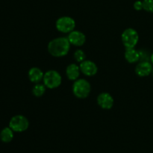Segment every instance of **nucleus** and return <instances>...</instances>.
Returning a JSON list of instances; mask_svg holds the SVG:
<instances>
[{
    "label": "nucleus",
    "mask_w": 153,
    "mask_h": 153,
    "mask_svg": "<svg viewBox=\"0 0 153 153\" xmlns=\"http://www.w3.org/2000/svg\"><path fill=\"white\" fill-rule=\"evenodd\" d=\"M70 43L67 37H59L50 40L48 43L49 53L55 58L64 57L68 54L70 49Z\"/></svg>",
    "instance_id": "nucleus-1"
},
{
    "label": "nucleus",
    "mask_w": 153,
    "mask_h": 153,
    "mask_svg": "<svg viewBox=\"0 0 153 153\" xmlns=\"http://www.w3.org/2000/svg\"><path fill=\"white\" fill-rule=\"evenodd\" d=\"M91 91V84L84 79H77L73 85V93L79 99H85Z\"/></svg>",
    "instance_id": "nucleus-2"
},
{
    "label": "nucleus",
    "mask_w": 153,
    "mask_h": 153,
    "mask_svg": "<svg viewBox=\"0 0 153 153\" xmlns=\"http://www.w3.org/2000/svg\"><path fill=\"white\" fill-rule=\"evenodd\" d=\"M43 81L46 88L49 89H55L61 85L62 77L56 70H49L44 73Z\"/></svg>",
    "instance_id": "nucleus-3"
},
{
    "label": "nucleus",
    "mask_w": 153,
    "mask_h": 153,
    "mask_svg": "<svg viewBox=\"0 0 153 153\" xmlns=\"http://www.w3.org/2000/svg\"><path fill=\"white\" fill-rule=\"evenodd\" d=\"M121 40L123 44L126 48H134L138 43V33L134 28H126L122 33Z\"/></svg>",
    "instance_id": "nucleus-4"
},
{
    "label": "nucleus",
    "mask_w": 153,
    "mask_h": 153,
    "mask_svg": "<svg viewBox=\"0 0 153 153\" xmlns=\"http://www.w3.org/2000/svg\"><path fill=\"white\" fill-rule=\"evenodd\" d=\"M55 27L58 31L64 34H69L76 28V21L70 16H64L58 18L55 22Z\"/></svg>",
    "instance_id": "nucleus-5"
},
{
    "label": "nucleus",
    "mask_w": 153,
    "mask_h": 153,
    "mask_svg": "<svg viewBox=\"0 0 153 153\" xmlns=\"http://www.w3.org/2000/svg\"><path fill=\"white\" fill-rule=\"evenodd\" d=\"M29 121L23 115H16L10 119L9 127L16 132H22L28 129Z\"/></svg>",
    "instance_id": "nucleus-6"
},
{
    "label": "nucleus",
    "mask_w": 153,
    "mask_h": 153,
    "mask_svg": "<svg viewBox=\"0 0 153 153\" xmlns=\"http://www.w3.org/2000/svg\"><path fill=\"white\" fill-rule=\"evenodd\" d=\"M79 67L81 72L87 76H94L98 72V67L97 64L94 61L89 60H85L80 63Z\"/></svg>",
    "instance_id": "nucleus-7"
},
{
    "label": "nucleus",
    "mask_w": 153,
    "mask_h": 153,
    "mask_svg": "<svg viewBox=\"0 0 153 153\" xmlns=\"http://www.w3.org/2000/svg\"><path fill=\"white\" fill-rule=\"evenodd\" d=\"M70 44L76 46H82L86 42V36L84 33L80 31L73 30L70 33H69L67 36Z\"/></svg>",
    "instance_id": "nucleus-8"
},
{
    "label": "nucleus",
    "mask_w": 153,
    "mask_h": 153,
    "mask_svg": "<svg viewBox=\"0 0 153 153\" xmlns=\"http://www.w3.org/2000/svg\"><path fill=\"white\" fill-rule=\"evenodd\" d=\"M114 98L108 93H102L97 97V104L105 110H109L114 105Z\"/></svg>",
    "instance_id": "nucleus-9"
},
{
    "label": "nucleus",
    "mask_w": 153,
    "mask_h": 153,
    "mask_svg": "<svg viewBox=\"0 0 153 153\" xmlns=\"http://www.w3.org/2000/svg\"><path fill=\"white\" fill-rule=\"evenodd\" d=\"M152 70L153 67L151 63L149 61H142L136 66L135 73L140 77H145L150 75Z\"/></svg>",
    "instance_id": "nucleus-10"
},
{
    "label": "nucleus",
    "mask_w": 153,
    "mask_h": 153,
    "mask_svg": "<svg viewBox=\"0 0 153 153\" xmlns=\"http://www.w3.org/2000/svg\"><path fill=\"white\" fill-rule=\"evenodd\" d=\"M80 67L76 64H70L66 68V75L68 79L76 81L80 76Z\"/></svg>",
    "instance_id": "nucleus-11"
},
{
    "label": "nucleus",
    "mask_w": 153,
    "mask_h": 153,
    "mask_svg": "<svg viewBox=\"0 0 153 153\" xmlns=\"http://www.w3.org/2000/svg\"><path fill=\"white\" fill-rule=\"evenodd\" d=\"M44 76V73L38 67H32L28 71V79L33 83H39L41 82Z\"/></svg>",
    "instance_id": "nucleus-12"
},
{
    "label": "nucleus",
    "mask_w": 153,
    "mask_h": 153,
    "mask_svg": "<svg viewBox=\"0 0 153 153\" xmlns=\"http://www.w3.org/2000/svg\"><path fill=\"white\" fill-rule=\"evenodd\" d=\"M125 58L130 64H134L140 60V53L134 48H126Z\"/></svg>",
    "instance_id": "nucleus-13"
},
{
    "label": "nucleus",
    "mask_w": 153,
    "mask_h": 153,
    "mask_svg": "<svg viewBox=\"0 0 153 153\" xmlns=\"http://www.w3.org/2000/svg\"><path fill=\"white\" fill-rule=\"evenodd\" d=\"M13 138V131L10 127L4 128L0 132V139L4 143H9Z\"/></svg>",
    "instance_id": "nucleus-14"
},
{
    "label": "nucleus",
    "mask_w": 153,
    "mask_h": 153,
    "mask_svg": "<svg viewBox=\"0 0 153 153\" xmlns=\"http://www.w3.org/2000/svg\"><path fill=\"white\" fill-rule=\"evenodd\" d=\"M46 88L45 85H42V84L37 83L35 84L32 89V94L34 97H40L45 94L46 92Z\"/></svg>",
    "instance_id": "nucleus-15"
},
{
    "label": "nucleus",
    "mask_w": 153,
    "mask_h": 153,
    "mask_svg": "<svg viewBox=\"0 0 153 153\" xmlns=\"http://www.w3.org/2000/svg\"><path fill=\"white\" fill-rule=\"evenodd\" d=\"M75 60H76L77 62L82 63V61H84L86 58V55H85V52L82 49H77L76 52H74V55H73Z\"/></svg>",
    "instance_id": "nucleus-16"
},
{
    "label": "nucleus",
    "mask_w": 153,
    "mask_h": 153,
    "mask_svg": "<svg viewBox=\"0 0 153 153\" xmlns=\"http://www.w3.org/2000/svg\"><path fill=\"white\" fill-rule=\"evenodd\" d=\"M143 10L149 13H153V0H143Z\"/></svg>",
    "instance_id": "nucleus-17"
},
{
    "label": "nucleus",
    "mask_w": 153,
    "mask_h": 153,
    "mask_svg": "<svg viewBox=\"0 0 153 153\" xmlns=\"http://www.w3.org/2000/svg\"><path fill=\"white\" fill-rule=\"evenodd\" d=\"M134 8L136 10H141L143 9V1H136L134 3Z\"/></svg>",
    "instance_id": "nucleus-18"
},
{
    "label": "nucleus",
    "mask_w": 153,
    "mask_h": 153,
    "mask_svg": "<svg viewBox=\"0 0 153 153\" xmlns=\"http://www.w3.org/2000/svg\"><path fill=\"white\" fill-rule=\"evenodd\" d=\"M151 61H152V64H153V52H152V55H151Z\"/></svg>",
    "instance_id": "nucleus-19"
},
{
    "label": "nucleus",
    "mask_w": 153,
    "mask_h": 153,
    "mask_svg": "<svg viewBox=\"0 0 153 153\" xmlns=\"http://www.w3.org/2000/svg\"><path fill=\"white\" fill-rule=\"evenodd\" d=\"M152 76H153V70H152Z\"/></svg>",
    "instance_id": "nucleus-20"
}]
</instances>
